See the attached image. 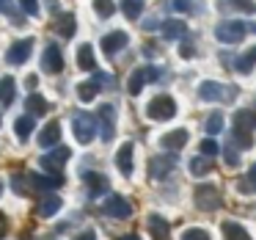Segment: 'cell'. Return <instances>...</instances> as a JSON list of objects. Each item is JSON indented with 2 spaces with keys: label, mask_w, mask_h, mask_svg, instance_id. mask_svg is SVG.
<instances>
[{
  "label": "cell",
  "mask_w": 256,
  "mask_h": 240,
  "mask_svg": "<svg viewBox=\"0 0 256 240\" xmlns=\"http://www.w3.org/2000/svg\"><path fill=\"white\" fill-rule=\"evenodd\" d=\"M256 130V111H240L234 116V141H237L242 149H250L254 146V138L250 133Z\"/></svg>",
  "instance_id": "cell-1"
},
{
  "label": "cell",
  "mask_w": 256,
  "mask_h": 240,
  "mask_svg": "<svg viewBox=\"0 0 256 240\" xmlns=\"http://www.w3.org/2000/svg\"><path fill=\"white\" fill-rule=\"evenodd\" d=\"M198 97L206 102H234L237 100V86H223L215 80H204L198 86Z\"/></svg>",
  "instance_id": "cell-2"
},
{
  "label": "cell",
  "mask_w": 256,
  "mask_h": 240,
  "mask_svg": "<svg viewBox=\"0 0 256 240\" xmlns=\"http://www.w3.org/2000/svg\"><path fill=\"white\" fill-rule=\"evenodd\" d=\"M245 34H248V25L237 23V20H223V23L215 28V36L223 42V45H237V42L245 39Z\"/></svg>",
  "instance_id": "cell-3"
},
{
  "label": "cell",
  "mask_w": 256,
  "mask_h": 240,
  "mask_svg": "<svg viewBox=\"0 0 256 240\" xmlns=\"http://www.w3.org/2000/svg\"><path fill=\"white\" fill-rule=\"evenodd\" d=\"M146 113H149V119H154V122H166V119H171L174 113H176V102L168 94H160L146 105Z\"/></svg>",
  "instance_id": "cell-4"
},
{
  "label": "cell",
  "mask_w": 256,
  "mask_h": 240,
  "mask_svg": "<svg viewBox=\"0 0 256 240\" xmlns=\"http://www.w3.org/2000/svg\"><path fill=\"white\" fill-rule=\"evenodd\" d=\"M72 130H74V138L80 144H91V138L96 135V119L91 113H78L72 122Z\"/></svg>",
  "instance_id": "cell-5"
},
{
  "label": "cell",
  "mask_w": 256,
  "mask_h": 240,
  "mask_svg": "<svg viewBox=\"0 0 256 240\" xmlns=\"http://www.w3.org/2000/svg\"><path fill=\"white\" fill-rule=\"evenodd\" d=\"M196 204H198V210H218L220 207V190L215 188V185H198L196 188Z\"/></svg>",
  "instance_id": "cell-6"
},
{
  "label": "cell",
  "mask_w": 256,
  "mask_h": 240,
  "mask_svg": "<svg viewBox=\"0 0 256 240\" xmlns=\"http://www.w3.org/2000/svg\"><path fill=\"white\" fill-rule=\"evenodd\" d=\"M160 78V72H157L154 67H138L132 69V75H130V83H127V91L130 94H140V89H144L146 83H152V80Z\"/></svg>",
  "instance_id": "cell-7"
},
{
  "label": "cell",
  "mask_w": 256,
  "mask_h": 240,
  "mask_svg": "<svg viewBox=\"0 0 256 240\" xmlns=\"http://www.w3.org/2000/svg\"><path fill=\"white\" fill-rule=\"evenodd\" d=\"M102 212H108V215H113V218H130L132 215V204H130L124 196H108V199L102 201Z\"/></svg>",
  "instance_id": "cell-8"
},
{
  "label": "cell",
  "mask_w": 256,
  "mask_h": 240,
  "mask_svg": "<svg viewBox=\"0 0 256 240\" xmlns=\"http://www.w3.org/2000/svg\"><path fill=\"white\" fill-rule=\"evenodd\" d=\"M94 119L102 124V138L113 141V135H116V111H113V105H100Z\"/></svg>",
  "instance_id": "cell-9"
},
{
  "label": "cell",
  "mask_w": 256,
  "mask_h": 240,
  "mask_svg": "<svg viewBox=\"0 0 256 240\" xmlns=\"http://www.w3.org/2000/svg\"><path fill=\"white\" fill-rule=\"evenodd\" d=\"M42 69L44 72H50V75H58L64 69V56H61V50H58L56 45H50L44 50V58H42Z\"/></svg>",
  "instance_id": "cell-10"
},
{
  "label": "cell",
  "mask_w": 256,
  "mask_h": 240,
  "mask_svg": "<svg viewBox=\"0 0 256 240\" xmlns=\"http://www.w3.org/2000/svg\"><path fill=\"white\" fill-rule=\"evenodd\" d=\"M34 50V39H20L17 45H12V50L6 53V61L8 64H25Z\"/></svg>",
  "instance_id": "cell-11"
},
{
  "label": "cell",
  "mask_w": 256,
  "mask_h": 240,
  "mask_svg": "<svg viewBox=\"0 0 256 240\" xmlns=\"http://www.w3.org/2000/svg\"><path fill=\"white\" fill-rule=\"evenodd\" d=\"M66 160H69V149H66V146H58L56 152H47V155L42 157V166H44L47 171L56 174V171H61V168H64V163H66Z\"/></svg>",
  "instance_id": "cell-12"
},
{
  "label": "cell",
  "mask_w": 256,
  "mask_h": 240,
  "mask_svg": "<svg viewBox=\"0 0 256 240\" xmlns=\"http://www.w3.org/2000/svg\"><path fill=\"white\" fill-rule=\"evenodd\" d=\"M127 42H130V36L124 34V31H113V34H108L105 39H102V50H105L108 56H113V53L124 50V47H127Z\"/></svg>",
  "instance_id": "cell-13"
},
{
  "label": "cell",
  "mask_w": 256,
  "mask_h": 240,
  "mask_svg": "<svg viewBox=\"0 0 256 240\" xmlns=\"http://www.w3.org/2000/svg\"><path fill=\"white\" fill-rule=\"evenodd\" d=\"M83 182H86V188H88L91 199H96L100 193H105V190H108V177H105V174L88 171V174H83Z\"/></svg>",
  "instance_id": "cell-14"
},
{
  "label": "cell",
  "mask_w": 256,
  "mask_h": 240,
  "mask_svg": "<svg viewBox=\"0 0 256 240\" xmlns=\"http://www.w3.org/2000/svg\"><path fill=\"white\" fill-rule=\"evenodd\" d=\"M102 83H108L105 75H94V78H91L88 83H80V86H78V97H80L83 102H91V100L96 97V91H100V86H102Z\"/></svg>",
  "instance_id": "cell-15"
},
{
  "label": "cell",
  "mask_w": 256,
  "mask_h": 240,
  "mask_svg": "<svg viewBox=\"0 0 256 240\" xmlns=\"http://www.w3.org/2000/svg\"><path fill=\"white\" fill-rule=\"evenodd\" d=\"M30 185L36 190H56L64 185V177L61 174H52V177H44V174H30Z\"/></svg>",
  "instance_id": "cell-16"
},
{
  "label": "cell",
  "mask_w": 256,
  "mask_h": 240,
  "mask_svg": "<svg viewBox=\"0 0 256 240\" xmlns=\"http://www.w3.org/2000/svg\"><path fill=\"white\" fill-rule=\"evenodd\" d=\"M184 144H188V130H174V133H166L160 138V146L162 149H171V152L182 149Z\"/></svg>",
  "instance_id": "cell-17"
},
{
  "label": "cell",
  "mask_w": 256,
  "mask_h": 240,
  "mask_svg": "<svg viewBox=\"0 0 256 240\" xmlns=\"http://www.w3.org/2000/svg\"><path fill=\"white\" fill-rule=\"evenodd\" d=\"M116 166H118V171L124 174V177H130L132 174V144H122V149L116 152Z\"/></svg>",
  "instance_id": "cell-18"
},
{
  "label": "cell",
  "mask_w": 256,
  "mask_h": 240,
  "mask_svg": "<svg viewBox=\"0 0 256 240\" xmlns=\"http://www.w3.org/2000/svg\"><path fill=\"white\" fill-rule=\"evenodd\" d=\"M174 157H152V163H149V177L152 179H162L168 171L174 168Z\"/></svg>",
  "instance_id": "cell-19"
},
{
  "label": "cell",
  "mask_w": 256,
  "mask_h": 240,
  "mask_svg": "<svg viewBox=\"0 0 256 240\" xmlns=\"http://www.w3.org/2000/svg\"><path fill=\"white\" fill-rule=\"evenodd\" d=\"M58 138H61V124H58V122L44 124V130L39 133V144L42 146H56Z\"/></svg>",
  "instance_id": "cell-20"
},
{
  "label": "cell",
  "mask_w": 256,
  "mask_h": 240,
  "mask_svg": "<svg viewBox=\"0 0 256 240\" xmlns=\"http://www.w3.org/2000/svg\"><path fill=\"white\" fill-rule=\"evenodd\" d=\"M184 34H188V25L182 20H166L162 23V36L166 39H182Z\"/></svg>",
  "instance_id": "cell-21"
},
{
  "label": "cell",
  "mask_w": 256,
  "mask_h": 240,
  "mask_svg": "<svg viewBox=\"0 0 256 240\" xmlns=\"http://www.w3.org/2000/svg\"><path fill=\"white\" fill-rule=\"evenodd\" d=\"M78 69H86V72L96 69V61H94V50H91V45H80V47H78Z\"/></svg>",
  "instance_id": "cell-22"
},
{
  "label": "cell",
  "mask_w": 256,
  "mask_h": 240,
  "mask_svg": "<svg viewBox=\"0 0 256 240\" xmlns=\"http://www.w3.org/2000/svg\"><path fill=\"white\" fill-rule=\"evenodd\" d=\"M61 204H64V201L58 199V196H52V193H50V196H44V199L39 201V207H36V212H39L42 218H47V215H56V212L61 210Z\"/></svg>",
  "instance_id": "cell-23"
},
{
  "label": "cell",
  "mask_w": 256,
  "mask_h": 240,
  "mask_svg": "<svg viewBox=\"0 0 256 240\" xmlns=\"http://www.w3.org/2000/svg\"><path fill=\"white\" fill-rule=\"evenodd\" d=\"M14 97H17V83H14V78H0V102H3V105H12Z\"/></svg>",
  "instance_id": "cell-24"
},
{
  "label": "cell",
  "mask_w": 256,
  "mask_h": 240,
  "mask_svg": "<svg viewBox=\"0 0 256 240\" xmlns=\"http://www.w3.org/2000/svg\"><path fill=\"white\" fill-rule=\"evenodd\" d=\"M149 232L154 240H168V223L160 215H149Z\"/></svg>",
  "instance_id": "cell-25"
},
{
  "label": "cell",
  "mask_w": 256,
  "mask_h": 240,
  "mask_svg": "<svg viewBox=\"0 0 256 240\" xmlns=\"http://www.w3.org/2000/svg\"><path fill=\"white\" fill-rule=\"evenodd\" d=\"M56 31L64 39H72L74 36V14H61V17L56 20Z\"/></svg>",
  "instance_id": "cell-26"
},
{
  "label": "cell",
  "mask_w": 256,
  "mask_h": 240,
  "mask_svg": "<svg viewBox=\"0 0 256 240\" xmlns=\"http://www.w3.org/2000/svg\"><path fill=\"white\" fill-rule=\"evenodd\" d=\"M223 237H226V240H250V234L242 229V223L226 221V223H223Z\"/></svg>",
  "instance_id": "cell-27"
},
{
  "label": "cell",
  "mask_w": 256,
  "mask_h": 240,
  "mask_svg": "<svg viewBox=\"0 0 256 240\" xmlns=\"http://www.w3.org/2000/svg\"><path fill=\"white\" fill-rule=\"evenodd\" d=\"M25 108H28L30 116H42V113H47V108H50V105L44 102V97L36 94V91H34V94H30L28 100H25Z\"/></svg>",
  "instance_id": "cell-28"
},
{
  "label": "cell",
  "mask_w": 256,
  "mask_h": 240,
  "mask_svg": "<svg viewBox=\"0 0 256 240\" xmlns=\"http://www.w3.org/2000/svg\"><path fill=\"white\" fill-rule=\"evenodd\" d=\"M254 64H256V47H250L245 56H240L237 58V64H234V69H237L240 75H248L250 69H254Z\"/></svg>",
  "instance_id": "cell-29"
},
{
  "label": "cell",
  "mask_w": 256,
  "mask_h": 240,
  "mask_svg": "<svg viewBox=\"0 0 256 240\" xmlns=\"http://www.w3.org/2000/svg\"><path fill=\"white\" fill-rule=\"evenodd\" d=\"M190 171L196 174V177H204V174H210L212 171V157H193L190 160Z\"/></svg>",
  "instance_id": "cell-30"
},
{
  "label": "cell",
  "mask_w": 256,
  "mask_h": 240,
  "mask_svg": "<svg viewBox=\"0 0 256 240\" xmlns=\"http://www.w3.org/2000/svg\"><path fill=\"white\" fill-rule=\"evenodd\" d=\"M122 12L127 14V20H138L144 12V0H122Z\"/></svg>",
  "instance_id": "cell-31"
},
{
  "label": "cell",
  "mask_w": 256,
  "mask_h": 240,
  "mask_svg": "<svg viewBox=\"0 0 256 240\" xmlns=\"http://www.w3.org/2000/svg\"><path fill=\"white\" fill-rule=\"evenodd\" d=\"M94 12L100 14L102 20L113 17V12H116V3L113 0H94Z\"/></svg>",
  "instance_id": "cell-32"
},
{
  "label": "cell",
  "mask_w": 256,
  "mask_h": 240,
  "mask_svg": "<svg viewBox=\"0 0 256 240\" xmlns=\"http://www.w3.org/2000/svg\"><path fill=\"white\" fill-rule=\"evenodd\" d=\"M237 188L242 190V193H254V190H256V163L250 166L248 177H245V179H240V182H237Z\"/></svg>",
  "instance_id": "cell-33"
},
{
  "label": "cell",
  "mask_w": 256,
  "mask_h": 240,
  "mask_svg": "<svg viewBox=\"0 0 256 240\" xmlns=\"http://www.w3.org/2000/svg\"><path fill=\"white\" fill-rule=\"evenodd\" d=\"M14 130H17V135H20V138H28V135L34 133V116H22V119H17Z\"/></svg>",
  "instance_id": "cell-34"
},
{
  "label": "cell",
  "mask_w": 256,
  "mask_h": 240,
  "mask_svg": "<svg viewBox=\"0 0 256 240\" xmlns=\"http://www.w3.org/2000/svg\"><path fill=\"white\" fill-rule=\"evenodd\" d=\"M201 155H206V157L220 155V146H218V141H215V138H204V141H201Z\"/></svg>",
  "instance_id": "cell-35"
},
{
  "label": "cell",
  "mask_w": 256,
  "mask_h": 240,
  "mask_svg": "<svg viewBox=\"0 0 256 240\" xmlns=\"http://www.w3.org/2000/svg\"><path fill=\"white\" fill-rule=\"evenodd\" d=\"M232 9H237V12H245V14H254L256 12V3L254 0H226Z\"/></svg>",
  "instance_id": "cell-36"
},
{
  "label": "cell",
  "mask_w": 256,
  "mask_h": 240,
  "mask_svg": "<svg viewBox=\"0 0 256 240\" xmlns=\"http://www.w3.org/2000/svg\"><path fill=\"white\" fill-rule=\"evenodd\" d=\"M220 130H223V116H220V113H212V116L206 119V133H210V135H218Z\"/></svg>",
  "instance_id": "cell-37"
},
{
  "label": "cell",
  "mask_w": 256,
  "mask_h": 240,
  "mask_svg": "<svg viewBox=\"0 0 256 240\" xmlns=\"http://www.w3.org/2000/svg\"><path fill=\"white\" fill-rule=\"evenodd\" d=\"M182 240H212V237L204 232V229H184Z\"/></svg>",
  "instance_id": "cell-38"
},
{
  "label": "cell",
  "mask_w": 256,
  "mask_h": 240,
  "mask_svg": "<svg viewBox=\"0 0 256 240\" xmlns=\"http://www.w3.org/2000/svg\"><path fill=\"white\" fill-rule=\"evenodd\" d=\"M20 6H22L25 14H30V17H39V0H20Z\"/></svg>",
  "instance_id": "cell-39"
},
{
  "label": "cell",
  "mask_w": 256,
  "mask_h": 240,
  "mask_svg": "<svg viewBox=\"0 0 256 240\" xmlns=\"http://www.w3.org/2000/svg\"><path fill=\"white\" fill-rule=\"evenodd\" d=\"M223 157H226V166H237L240 163V155L234 146H223Z\"/></svg>",
  "instance_id": "cell-40"
},
{
  "label": "cell",
  "mask_w": 256,
  "mask_h": 240,
  "mask_svg": "<svg viewBox=\"0 0 256 240\" xmlns=\"http://www.w3.org/2000/svg\"><path fill=\"white\" fill-rule=\"evenodd\" d=\"M0 12H3V14H8V17H14V23H17V25H22V23H25V20H22V17H20V14H17V12H14V9H12V6H8L6 0H0Z\"/></svg>",
  "instance_id": "cell-41"
},
{
  "label": "cell",
  "mask_w": 256,
  "mask_h": 240,
  "mask_svg": "<svg viewBox=\"0 0 256 240\" xmlns=\"http://www.w3.org/2000/svg\"><path fill=\"white\" fill-rule=\"evenodd\" d=\"M12 188L17 190L20 196H25L28 193V188H25V177H12Z\"/></svg>",
  "instance_id": "cell-42"
},
{
  "label": "cell",
  "mask_w": 256,
  "mask_h": 240,
  "mask_svg": "<svg viewBox=\"0 0 256 240\" xmlns=\"http://www.w3.org/2000/svg\"><path fill=\"white\" fill-rule=\"evenodd\" d=\"M174 9H176V12H193L190 0H174Z\"/></svg>",
  "instance_id": "cell-43"
},
{
  "label": "cell",
  "mask_w": 256,
  "mask_h": 240,
  "mask_svg": "<svg viewBox=\"0 0 256 240\" xmlns=\"http://www.w3.org/2000/svg\"><path fill=\"white\" fill-rule=\"evenodd\" d=\"M179 53H182V58H193V45H190V42H184Z\"/></svg>",
  "instance_id": "cell-44"
},
{
  "label": "cell",
  "mask_w": 256,
  "mask_h": 240,
  "mask_svg": "<svg viewBox=\"0 0 256 240\" xmlns=\"http://www.w3.org/2000/svg\"><path fill=\"white\" fill-rule=\"evenodd\" d=\"M78 240H96V232H94V229H88V232H83Z\"/></svg>",
  "instance_id": "cell-45"
},
{
  "label": "cell",
  "mask_w": 256,
  "mask_h": 240,
  "mask_svg": "<svg viewBox=\"0 0 256 240\" xmlns=\"http://www.w3.org/2000/svg\"><path fill=\"white\" fill-rule=\"evenodd\" d=\"M25 83H28V89H36V86H39V78H36V75H28Z\"/></svg>",
  "instance_id": "cell-46"
},
{
  "label": "cell",
  "mask_w": 256,
  "mask_h": 240,
  "mask_svg": "<svg viewBox=\"0 0 256 240\" xmlns=\"http://www.w3.org/2000/svg\"><path fill=\"white\" fill-rule=\"evenodd\" d=\"M122 240H140V237H138V234H124Z\"/></svg>",
  "instance_id": "cell-47"
},
{
  "label": "cell",
  "mask_w": 256,
  "mask_h": 240,
  "mask_svg": "<svg viewBox=\"0 0 256 240\" xmlns=\"http://www.w3.org/2000/svg\"><path fill=\"white\" fill-rule=\"evenodd\" d=\"M248 31H254V34H256V23H254V25H250V28H248Z\"/></svg>",
  "instance_id": "cell-48"
},
{
  "label": "cell",
  "mask_w": 256,
  "mask_h": 240,
  "mask_svg": "<svg viewBox=\"0 0 256 240\" xmlns=\"http://www.w3.org/2000/svg\"><path fill=\"white\" fill-rule=\"evenodd\" d=\"M0 190H3V185H0Z\"/></svg>",
  "instance_id": "cell-49"
}]
</instances>
